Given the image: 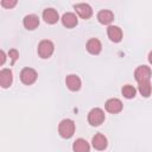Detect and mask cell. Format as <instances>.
I'll return each instance as SVG.
<instances>
[{"instance_id": "2", "label": "cell", "mask_w": 152, "mask_h": 152, "mask_svg": "<svg viewBox=\"0 0 152 152\" xmlns=\"http://www.w3.org/2000/svg\"><path fill=\"white\" fill-rule=\"evenodd\" d=\"M53 50H55V46H53V43L49 39H44L42 40L39 44H38V55L40 58H49L51 57V55L53 53Z\"/></svg>"}, {"instance_id": "8", "label": "cell", "mask_w": 152, "mask_h": 152, "mask_svg": "<svg viewBox=\"0 0 152 152\" xmlns=\"http://www.w3.org/2000/svg\"><path fill=\"white\" fill-rule=\"evenodd\" d=\"M13 74L11 69H2L0 71V86L2 88H8L12 84Z\"/></svg>"}, {"instance_id": "11", "label": "cell", "mask_w": 152, "mask_h": 152, "mask_svg": "<svg viewBox=\"0 0 152 152\" xmlns=\"http://www.w3.org/2000/svg\"><path fill=\"white\" fill-rule=\"evenodd\" d=\"M23 24L27 30H34L39 25V18L36 14H27L23 19Z\"/></svg>"}, {"instance_id": "20", "label": "cell", "mask_w": 152, "mask_h": 152, "mask_svg": "<svg viewBox=\"0 0 152 152\" xmlns=\"http://www.w3.org/2000/svg\"><path fill=\"white\" fill-rule=\"evenodd\" d=\"M18 0H1V5L5 8H13L17 5Z\"/></svg>"}, {"instance_id": "9", "label": "cell", "mask_w": 152, "mask_h": 152, "mask_svg": "<svg viewBox=\"0 0 152 152\" xmlns=\"http://www.w3.org/2000/svg\"><path fill=\"white\" fill-rule=\"evenodd\" d=\"M43 19L48 24H56L59 20L58 12L53 8H45L43 12Z\"/></svg>"}, {"instance_id": "14", "label": "cell", "mask_w": 152, "mask_h": 152, "mask_svg": "<svg viewBox=\"0 0 152 152\" xmlns=\"http://www.w3.org/2000/svg\"><path fill=\"white\" fill-rule=\"evenodd\" d=\"M91 144L94 146V148L101 151V150H104L107 147V138L101 134V133H97L93 137V140H91Z\"/></svg>"}, {"instance_id": "13", "label": "cell", "mask_w": 152, "mask_h": 152, "mask_svg": "<svg viewBox=\"0 0 152 152\" xmlns=\"http://www.w3.org/2000/svg\"><path fill=\"white\" fill-rule=\"evenodd\" d=\"M65 84L71 91H77L81 88V80L76 75H68L65 78Z\"/></svg>"}, {"instance_id": "22", "label": "cell", "mask_w": 152, "mask_h": 152, "mask_svg": "<svg viewBox=\"0 0 152 152\" xmlns=\"http://www.w3.org/2000/svg\"><path fill=\"white\" fill-rule=\"evenodd\" d=\"M0 57H1V61H0V64L2 65V64L5 63V61H6V56H5V52H4V50H1V51H0Z\"/></svg>"}, {"instance_id": "7", "label": "cell", "mask_w": 152, "mask_h": 152, "mask_svg": "<svg viewBox=\"0 0 152 152\" xmlns=\"http://www.w3.org/2000/svg\"><path fill=\"white\" fill-rule=\"evenodd\" d=\"M74 10L82 19H89L93 15V10L88 4H77L74 6Z\"/></svg>"}, {"instance_id": "1", "label": "cell", "mask_w": 152, "mask_h": 152, "mask_svg": "<svg viewBox=\"0 0 152 152\" xmlns=\"http://www.w3.org/2000/svg\"><path fill=\"white\" fill-rule=\"evenodd\" d=\"M75 132V122L71 119H64L58 125V133L62 138L69 139L74 135Z\"/></svg>"}, {"instance_id": "17", "label": "cell", "mask_w": 152, "mask_h": 152, "mask_svg": "<svg viewBox=\"0 0 152 152\" xmlns=\"http://www.w3.org/2000/svg\"><path fill=\"white\" fill-rule=\"evenodd\" d=\"M72 150L75 152H88L90 150V146L89 144L87 142V140L82 139V138H78L74 141V145H72Z\"/></svg>"}, {"instance_id": "10", "label": "cell", "mask_w": 152, "mask_h": 152, "mask_svg": "<svg viewBox=\"0 0 152 152\" xmlns=\"http://www.w3.org/2000/svg\"><path fill=\"white\" fill-rule=\"evenodd\" d=\"M107 34H108V38L114 43H119L122 39V31L119 26H114V25L108 26Z\"/></svg>"}, {"instance_id": "23", "label": "cell", "mask_w": 152, "mask_h": 152, "mask_svg": "<svg viewBox=\"0 0 152 152\" xmlns=\"http://www.w3.org/2000/svg\"><path fill=\"white\" fill-rule=\"evenodd\" d=\"M148 62H150V63L152 64V51H151V52L148 53Z\"/></svg>"}, {"instance_id": "3", "label": "cell", "mask_w": 152, "mask_h": 152, "mask_svg": "<svg viewBox=\"0 0 152 152\" xmlns=\"http://www.w3.org/2000/svg\"><path fill=\"white\" fill-rule=\"evenodd\" d=\"M104 121V112L101 108H93L88 113V122L91 126H100Z\"/></svg>"}, {"instance_id": "16", "label": "cell", "mask_w": 152, "mask_h": 152, "mask_svg": "<svg viewBox=\"0 0 152 152\" xmlns=\"http://www.w3.org/2000/svg\"><path fill=\"white\" fill-rule=\"evenodd\" d=\"M97 20L103 25H108L114 20V14L108 10H102L97 13Z\"/></svg>"}, {"instance_id": "15", "label": "cell", "mask_w": 152, "mask_h": 152, "mask_svg": "<svg viewBox=\"0 0 152 152\" xmlns=\"http://www.w3.org/2000/svg\"><path fill=\"white\" fill-rule=\"evenodd\" d=\"M61 20H62V24H63L65 27H68V28L75 27V26L77 25V17H76L74 13H71V12L64 13Z\"/></svg>"}, {"instance_id": "12", "label": "cell", "mask_w": 152, "mask_h": 152, "mask_svg": "<svg viewBox=\"0 0 152 152\" xmlns=\"http://www.w3.org/2000/svg\"><path fill=\"white\" fill-rule=\"evenodd\" d=\"M87 50L89 53L91 55H99L101 52V49H102V45H101V42L96 38H90L88 42H87V45H86Z\"/></svg>"}, {"instance_id": "5", "label": "cell", "mask_w": 152, "mask_h": 152, "mask_svg": "<svg viewBox=\"0 0 152 152\" xmlns=\"http://www.w3.org/2000/svg\"><path fill=\"white\" fill-rule=\"evenodd\" d=\"M134 78L137 82L148 81L151 78V69L147 65H140L134 70Z\"/></svg>"}, {"instance_id": "4", "label": "cell", "mask_w": 152, "mask_h": 152, "mask_svg": "<svg viewBox=\"0 0 152 152\" xmlns=\"http://www.w3.org/2000/svg\"><path fill=\"white\" fill-rule=\"evenodd\" d=\"M37 76H38L37 71L32 68H24L20 71V80L24 84H27V86L34 83L37 80Z\"/></svg>"}, {"instance_id": "21", "label": "cell", "mask_w": 152, "mask_h": 152, "mask_svg": "<svg viewBox=\"0 0 152 152\" xmlns=\"http://www.w3.org/2000/svg\"><path fill=\"white\" fill-rule=\"evenodd\" d=\"M8 56H10V58H11L12 63H14V62L19 58V53H18V51H17L15 49H11V50L8 51Z\"/></svg>"}, {"instance_id": "6", "label": "cell", "mask_w": 152, "mask_h": 152, "mask_svg": "<svg viewBox=\"0 0 152 152\" xmlns=\"http://www.w3.org/2000/svg\"><path fill=\"white\" fill-rule=\"evenodd\" d=\"M104 107H106V110L107 112H109L112 114H116V113L121 112V109H122V102L119 99L113 97V99H109V100L106 101Z\"/></svg>"}, {"instance_id": "18", "label": "cell", "mask_w": 152, "mask_h": 152, "mask_svg": "<svg viewBox=\"0 0 152 152\" xmlns=\"http://www.w3.org/2000/svg\"><path fill=\"white\" fill-rule=\"evenodd\" d=\"M138 90L139 93L144 96V97H148L151 95L152 91V86L150 80L148 81H142V82H138Z\"/></svg>"}, {"instance_id": "19", "label": "cell", "mask_w": 152, "mask_h": 152, "mask_svg": "<svg viewBox=\"0 0 152 152\" xmlns=\"http://www.w3.org/2000/svg\"><path fill=\"white\" fill-rule=\"evenodd\" d=\"M135 93H137L135 88H134L133 86H131V84H126V86H124L122 89H121V94H122L126 99H133V97L135 96Z\"/></svg>"}]
</instances>
